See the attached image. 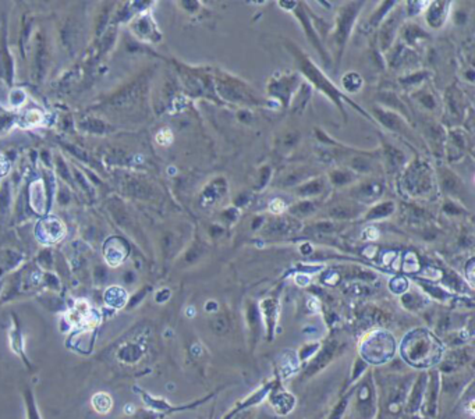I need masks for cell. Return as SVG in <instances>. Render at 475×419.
<instances>
[{
  "instance_id": "6da1fadb",
  "label": "cell",
  "mask_w": 475,
  "mask_h": 419,
  "mask_svg": "<svg viewBox=\"0 0 475 419\" xmlns=\"http://www.w3.org/2000/svg\"><path fill=\"white\" fill-rule=\"evenodd\" d=\"M38 234L41 238L45 239V242H56L64 237L66 228L60 220H57L56 217H50L39 223Z\"/></svg>"
},
{
  "instance_id": "7a4b0ae2",
  "label": "cell",
  "mask_w": 475,
  "mask_h": 419,
  "mask_svg": "<svg viewBox=\"0 0 475 419\" xmlns=\"http://www.w3.org/2000/svg\"><path fill=\"white\" fill-rule=\"evenodd\" d=\"M127 245L120 238L109 239L105 246V259L110 266H119L127 257Z\"/></svg>"
},
{
  "instance_id": "3957f363",
  "label": "cell",
  "mask_w": 475,
  "mask_h": 419,
  "mask_svg": "<svg viewBox=\"0 0 475 419\" xmlns=\"http://www.w3.org/2000/svg\"><path fill=\"white\" fill-rule=\"evenodd\" d=\"M91 404H92V407L94 409L99 413H108L110 412V409L113 407V400H112V397L108 394V393H97V394L92 397V400H91Z\"/></svg>"
},
{
  "instance_id": "277c9868",
  "label": "cell",
  "mask_w": 475,
  "mask_h": 419,
  "mask_svg": "<svg viewBox=\"0 0 475 419\" xmlns=\"http://www.w3.org/2000/svg\"><path fill=\"white\" fill-rule=\"evenodd\" d=\"M105 301L109 306H113V308H120L126 304L127 301V293L124 290H121L119 287H112L109 288L106 294H105Z\"/></svg>"
},
{
  "instance_id": "5b68a950",
  "label": "cell",
  "mask_w": 475,
  "mask_h": 419,
  "mask_svg": "<svg viewBox=\"0 0 475 419\" xmlns=\"http://www.w3.org/2000/svg\"><path fill=\"white\" fill-rule=\"evenodd\" d=\"M31 192H35L36 195V202L32 204V209L38 212V213H43L45 212V194H43V187L42 181H36L31 187Z\"/></svg>"
},
{
  "instance_id": "8992f818",
  "label": "cell",
  "mask_w": 475,
  "mask_h": 419,
  "mask_svg": "<svg viewBox=\"0 0 475 419\" xmlns=\"http://www.w3.org/2000/svg\"><path fill=\"white\" fill-rule=\"evenodd\" d=\"M351 20H354V13L351 12V9H347L344 12L342 21H340V30H339V42L344 41V38L349 32V28L351 27Z\"/></svg>"
},
{
  "instance_id": "52a82bcc",
  "label": "cell",
  "mask_w": 475,
  "mask_h": 419,
  "mask_svg": "<svg viewBox=\"0 0 475 419\" xmlns=\"http://www.w3.org/2000/svg\"><path fill=\"white\" fill-rule=\"evenodd\" d=\"M391 209H393V205L391 204H383L378 206V208H375V209L368 215V219H373V217H380V216H386L387 213H390Z\"/></svg>"
},
{
  "instance_id": "ba28073f",
  "label": "cell",
  "mask_w": 475,
  "mask_h": 419,
  "mask_svg": "<svg viewBox=\"0 0 475 419\" xmlns=\"http://www.w3.org/2000/svg\"><path fill=\"white\" fill-rule=\"evenodd\" d=\"M172 141H173V134L169 131L168 128H163L162 131L157 132L156 135V142L161 145H169L172 144Z\"/></svg>"
},
{
  "instance_id": "9c48e42d",
  "label": "cell",
  "mask_w": 475,
  "mask_h": 419,
  "mask_svg": "<svg viewBox=\"0 0 475 419\" xmlns=\"http://www.w3.org/2000/svg\"><path fill=\"white\" fill-rule=\"evenodd\" d=\"M321 190H322V183H321V181H316V183H311V184H308V186L302 187L300 191L302 192V194H305V195H312V194H318Z\"/></svg>"
},
{
  "instance_id": "30bf717a",
  "label": "cell",
  "mask_w": 475,
  "mask_h": 419,
  "mask_svg": "<svg viewBox=\"0 0 475 419\" xmlns=\"http://www.w3.org/2000/svg\"><path fill=\"white\" fill-rule=\"evenodd\" d=\"M331 215L336 219H349L350 216L353 215V212L349 208H335L331 210Z\"/></svg>"
},
{
  "instance_id": "8fae6325",
  "label": "cell",
  "mask_w": 475,
  "mask_h": 419,
  "mask_svg": "<svg viewBox=\"0 0 475 419\" xmlns=\"http://www.w3.org/2000/svg\"><path fill=\"white\" fill-rule=\"evenodd\" d=\"M312 209L313 208L311 202H301V204L295 206V209L293 210V212H294V213H302V215H305V213L311 212Z\"/></svg>"
},
{
  "instance_id": "7c38bea8",
  "label": "cell",
  "mask_w": 475,
  "mask_h": 419,
  "mask_svg": "<svg viewBox=\"0 0 475 419\" xmlns=\"http://www.w3.org/2000/svg\"><path fill=\"white\" fill-rule=\"evenodd\" d=\"M284 208H286V205H284V202L280 201V199H275V201L271 202V205H269V209H271V212H273V213H282Z\"/></svg>"
},
{
  "instance_id": "4fadbf2b",
  "label": "cell",
  "mask_w": 475,
  "mask_h": 419,
  "mask_svg": "<svg viewBox=\"0 0 475 419\" xmlns=\"http://www.w3.org/2000/svg\"><path fill=\"white\" fill-rule=\"evenodd\" d=\"M332 179H333V181L336 184H344V183H347L350 180V176L346 173H333L332 174Z\"/></svg>"
},
{
  "instance_id": "5bb4252c",
  "label": "cell",
  "mask_w": 475,
  "mask_h": 419,
  "mask_svg": "<svg viewBox=\"0 0 475 419\" xmlns=\"http://www.w3.org/2000/svg\"><path fill=\"white\" fill-rule=\"evenodd\" d=\"M7 170H9V163H7V160L3 156H0V176H5L7 173Z\"/></svg>"
}]
</instances>
